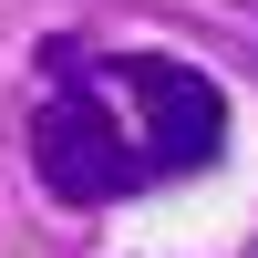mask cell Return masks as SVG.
Returning <instances> with one entry per match:
<instances>
[{"instance_id": "obj_1", "label": "cell", "mask_w": 258, "mask_h": 258, "mask_svg": "<svg viewBox=\"0 0 258 258\" xmlns=\"http://www.w3.org/2000/svg\"><path fill=\"white\" fill-rule=\"evenodd\" d=\"M31 176L52 186L62 207H114V197H135V186H155L135 124H124V93L103 73L62 83V93L31 114Z\"/></svg>"}, {"instance_id": "obj_2", "label": "cell", "mask_w": 258, "mask_h": 258, "mask_svg": "<svg viewBox=\"0 0 258 258\" xmlns=\"http://www.w3.org/2000/svg\"><path fill=\"white\" fill-rule=\"evenodd\" d=\"M124 103H135V145H145V176H197L207 155L227 145V93L176 52H114L103 62Z\"/></svg>"}]
</instances>
